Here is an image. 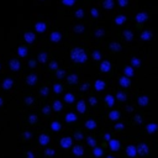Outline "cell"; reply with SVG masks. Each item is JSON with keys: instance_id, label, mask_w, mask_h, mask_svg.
I'll return each instance as SVG.
<instances>
[{"instance_id": "cell-17", "label": "cell", "mask_w": 158, "mask_h": 158, "mask_svg": "<svg viewBox=\"0 0 158 158\" xmlns=\"http://www.w3.org/2000/svg\"><path fill=\"white\" fill-rule=\"evenodd\" d=\"M104 88H105V83L104 81H101V80L95 81V89L96 90H102Z\"/></svg>"}, {"instance_id": "cell-30", "label": "cell", "mask_w": 158, "mask_h": 158, "mask_svg": "<svg viewBox=\"0 0 158 158\" xmlns=\"http://www.w3.org/2000/svg\"><path fill=\"white\" fill-rule=\"evenodd\" d=\"M86 142H88V144H89V146H91V147H95V144H96V141H95L93 137H88Z\"/></svg>"}, {"instance_id": "cell-24", "label": "cell", "mask_w": 158, "mask_h": 158, "mask_svg": "<svg viewBox=\"0 0 158 158\" xmlns=\"http://www.w3.org/2000/svg\"><path fill=\"white\" fill-rule=\"evenodd\" d=\"M53 109L56 110V111H60L62 110V102L60 101H54V104H53Z\"/></svg>"}, {"instance_id": "cell-31", "label": "cell", "mask_w": 158, "mask_h": 158, "mask_svg": "<svg viewBox=\"0 0 158 158\" xmlns=\"http://www.w3.org/2000/svg\"><path fill=\"white\" fill-rule=\"evenodd\" d=\"M116 98L118 99V100H121V101H123V100H126V95L123 94V93H117V95H116Z\"/></svg>"}, {"instance_id": "cell-51", "label": "cell", "mask_w": 158, "mask_h": 158, "mask_svg": "<svg viewBox=\"0 0 158 158\" xmlns=\"http://www.w3.org/2000/svg\"><path fill=\"white\" fill-rule=\"evenodd\" d=\"M136 121H137V122H141V118H139V116H136Z\"/></svg>"}, {"instance_id": "cell-32", "label": "cell", "mask_w": 158, "mask_h": 158, "mask_svg": "<svg viewBox=\"0 0 158 158\" xmlns=\"http://www.w3.org/2000/svg\"><path fill=\"white\" fill-rule=\"evenodd\" d=\"M38 59H40L42 63H44L46 59H47V54H46V53H41V54L38 56Z\"/></svg>"}, {"instance_id": "cell-5", "label": "cell", "mask_w": 158, "mask_h": 158, "mask_svg": "<svg viewBox=\"0 0 158 158\" xmlns=\"http://www.w3.org/2000/svg\"><path fill=\"white\" fill-rule=\"evenodd\" d=\"M109 144H110V148L112 151H118L120 149V142L117 139H110L109 141Z\"/></svg>"}, {"instance_id": "cell-19", "label": "cell", "mask_w": 158, "mask_h": 158, "mask_svg": "<svg viewBox=\"0 0 158 158\" xmlns=\"http://www.w3.org/2000/svg\"><path fill=\"white\" fill-rule=\"evenodd\" d=\"M101 70H102V72H107V70H110V63H109L107 60H105V62L101 63Z\"/></svg>"}, {"instance_id": "cell-49", "label": "cell", "mask_w": 158, "mask_h": 158, "mask_svg": "<svg viewBox=\"0 0 158 158\" xmlns=\"http://www.w3.org/2000/svg\"><path fill=\"white\" fill-rule=\"evenodd\" d=\"M28 64H30V67H32V68H33V67L36 65V62H35V60H31V62H30Z\"/></svg>"}, {"instance_id": "cell-3", "label": "cell", "mask_w": 158, "mask_h": 158, "mask_svg": "<svg viewBox=\"0 0 158 158\" xmlns=\"http://www.w3.org/2000/svg\"><path fill=\"white\" fill-rule=\"evenodd\" d=\"M137 152H138V154H141V156L147 154V153H148V147H147V144L141 143V144L137 147Z\"/></svg>"}, {"instance_id": "cell-7", "label": "cell", "mask_w": 158, "mask_h": 158, "mask_svg": "<svg viewBox=\"0 0 158 158\" xmlns=\"http://www.w3.org/2000/svg\"><path fill=\"white\" fill-rule=\"evenodd\" d=\"M77 110L79 111V112H85V110H86V106H85V102L83 101V100H80L78 104H77Z\"/></svg>"}, {"instance_id": "cell-37", "label": "cell", "mask_w": 158, "mask_h": 158, "mask_svg": "<svg viewBox=\"0 0 158 158\" xmlns=\"http://www.w3.org/2000/svg\"><path fill=\"white\" fill-rule=\"evenodd\" d=\"M74 137H75V139H81V138H83V133L75 132V133H74Z\"/></svg>"}, {"instance_id": "cell-8", "label": "cell", "mask_w": 158, "mask_h": 158, "mask_svg": "<svg viewBox=\"0 0 158 158\" xmlns=\"http://www.w3.org/2000/svg\"><path fill=\"white\" fill-rule=\"evenodd\" d=\"M73 153L75 154V156H83V153H84V148L81 147V146H75L74 148H73Z\"/></svg>"}, {"instance_id": "cell-6", "label": "cell", "mask_w": 158, "mask_h": 158, "mask_svg": "<svg viewBox=\"0 0 158 158\" xmlns=\"http://www.w3.org/2000/svg\"><path fill=\"white\" fill-rule=\"evenodd\" d=\"M10 68H11L12 70L20 69V62H19L17 59H11V60H10Z\"/></svg>"}, {"instance_id": "cell-15", "label": "cell", "mask_w": 158, "mask_h": 158, "mask_svg": "<svg viewBox=\"0 0 158 158\" xmlns=\"http://www.w3.org/2000/svg\"><path fill=\"white\" fill-rule=\"evenodd\" d=\"M157 123H149V125H147V132L148 133H152V132H156L157 131Z\"/></svg>"}, {"instance_id": "cell-47", "label": "cell", "mask_w": 158, "mask_h": 158, "mask_svg": "<svg viewBox=\"0 0 158 158\" xmlns=\"http://www.w3.org/2000/svg\"><path fill=\"white\" fill-rule=\"evenodd\" d=\"M27 158H35L33 153H32V152H27Z\"/></svg>"}, {"instance_id": "cell-12", "label": "cell", "mask_w": 158, "mask_h": 158, "mask_svg": "<svg viewBox=\"0 0 158 158\" xmlns=\"http://www.w3.org/2000/svg\"><path fill=\"white\" fill-rule=\"evenodd\" d=\"M27 84H30V85H33L36 81H37V77L35 75V74H31V75H28L27 77Z\"/></svg>"}, {"instance_id": "cell-42", "label": "cell", "mask_w": 158, "mask_h": 158, "mask_svg": "<svg viewBox=\"0 0 158 158\" xmlns=\"http://www.w3.org/2000/svg\"><path fill=\"white\" fill-rule=\"evenodd\" d=\"M23 137H25L26 139H28V138H31V137H32V135H31L30 132H25V133H23Z\"/></svg>"}, {"instance_id": "cell-14", "label": "cell", "mask_w": 158, "mask_h": 158, "mask_svg": "<svg viewBox=\"0 0 158 158\" xmlns=\"http://www.w3.org/2000/svg\"><path fill=\"white\" fill-rule=\"evenodd\" d=\"M75 120H77V116H75L74 114L69 112V114L65 115V121H67V122H74Z\"/></svg>"}, {"instance_id": "cell-44", "label": "cell", "mask_w": 158, "mask_h": 158, "mask_svg": "<svg viewBox=\"0 0 158 158\" xmlns=\"http://www.w3.org/2000/svg\"><path fill=\"white\" fill-rule=\"evenodd\" d=\"M49 67H51L52 69H57V63H56V62H52V63L49 64Z\"/></svg>"}, {"instance_id": "cell-34", "label": "cell", "mask_w": 158, "mask_h": 158, "mask_svg": "<svg viewBox=\"0 0 158 158\" xmlns=\"http://www.w3.org/2000/svg\"><path fill=\"white\" fill-rule=\"evenodd\" d=\"M28 121H30L31 123H35V122L37 121V116H36V115H31V116L28 117Z\"/></svg>"}, {"instance_id": "cell-4", "label": "cell", "mask_w": 158, "mask_h": 158, "mask_svg": "<svg viewBox=\"0 0 158 158\" xmlns=\"http://www.w3.org/2000/svg\"><path fill=\"white\" fill-rule=\"evenodd\" d=\"M60 146H62L63 148H69V147L72 146V139H70L69 137L62 138V139H60Z\"/></svg>"}, {"instance_id": "cell-27", "label": "cell", "mask_w": 158, "mask_h": 158, "mask_svg": "<svg viewBox=\"0 0 158 158\" xmlns=\"http://www.w3.org/2000/svg\"><path fill=\"white\" fill-rule=\"evenodd\" d=\"M120 84H121L122 86H128V85H130V80H128L127 78H121V79H120Z\"/></svg>"}, {"instance_id": "cell-46", "label": "cell", "mask_w": 158, "mask_h": 158, "mask_svg": "<svg viewBox=\"0 0 158 158\" xmlns=\"http://www.w3.org/2000/svg\"><path fill=\"white\" fill-rule=\"evenodd\" d=\"M88 88H89V84H83V85H81V90H83V91H85Z\"/></svg>"}, {"instance_id": "cell-39", "label": "cell", "mask_w": 158, "mask_h": 158, "mask_svg": "<svg viewBox=\"0 0 158 158\" xmlns=\"http://www.w3.org/2000/svg\"><path fill=\"white\" fill-rule=\"evenodd\" d=\"M25 102H26V104H32V102H33V98H31V96H30V98H26Z\"/></svg>"}, {"instance_id": "cell-25", "label": "cell", "mask_w": 158, "mask_h": 158, "mask_svg": "<svg viewBox=\"0 0 158 158\" xmlns=\"http://www.w3.org/2000/svg\"><path fill=\"white\" fill-rule=\"evenodd\" d=\"M94 156L95 157H101L102 156V149L99 147H94Z\"/></svg>"}, {"instance_id": "cell-22", "label": "cell", "mask_w": 158, "mask_h": 158, "mask_svg": "<svg viewBox=\"0 0 158 158\" xmlns=\"http://www.w3.org/2000/svg\"><path fill=\"white\" fill-rule=\"evenodd\" d=\"M105 101H106V104H107L109 106H112V105H114V96H111V95H106Z\"/></svg>"}, {"instance_id": "cell-52", "label": "cell", "mask_w": 158, "mask_h": 158, "mask_svg": "<svg viewBox=\"0 0 158 158\" xmlns=\"http://www.w3.org/2000/svg\"><path fill=\"white\" fill-rule=\"evenodd\" d=\"M1 105H2V99L0 98V106H1Z\"/></svg>"}, {"instance_id": "cell-40", "label": "cell", "mask_w": 158, "mask_h": 158, "mask_svg": "<svg viewBox=\"0 0 158 158\" xmlns=\"http://www.w3.org/2000/svg\"><path fill=\"white\" fill-rule=\"evenodd\" d=\"M89 104H90V105H95V104H96V99H95V98H90V99H89Z\"/></svg>"}, {"instance_id": "cell-16", "label": "cell", "mask_w": 158, "mask_h": 158, "mask_svg": "<svg viewBox=\"0 0 158 158\" xmlns=\"http://www.w3.org/2000/svg\"><path fill=\"white\" fill-rule=\"evenodd\" d=\"M60 37H62V36H60L59 32H53V33L51 35V40H52L53 42H58V41L60 40Z\"/></svg>"}, {"instance_id": "cell-50", "label": "cell", "mask_w": 158, "mask_h": 158, "mask_svg": "<svg viewBox=\"0 0 158 158\" xmlns=\"http://www.w3.org/2000/svg\"><path fill=\"white\" fill-rule=\"evenodd\" d=\"M104 137H105V139H106V141H110V133H106Z\"/></svg>"}, {"instance_id": "cell-13", "label": "cell", "mask_w": 158, "mask_h": 158, "mask_svg": "<svg viewBox=\"0 0 158 158\" xmlns=\"http://www.w3.org/2000/svg\"><path fill=\"white\" fill-rule=\"evenodd\" d=\"M109 117L112 120V121H116V120H118V117H120V112L118 111H111L110 114H109Z\"/></svg>"}, {"instance_id": "cell-48", "label": "cell", "mask_w": 158, "mask_h": 158, "mask_svg": "<svg viewBox=\"0 0 158 158\" xmlns=\"http://www.w3.org/2000/svg\"><path fill=\"white\" fill-rule=\"evenodd\" d=\"M126 74H128V75H131V74H132L131 68H126Z\"/></svg>"}, {"instance_id": "cell-11", "label": "cell", "mask_w": 158, "mask_h": 158, "mask_svg": "<svg viewBox=\"0 0 158 158\" xmlns=\"http://www.w3.org/2000/svg\"><path fill=\"white\" fill-rule=\"evenodd\" d=\"M85 127L89 128V130H94V128L96 127V122H95L94 120H88V121L85 122Z\"/></svg>"}, {"instance_id": "cell-29", "label": "cell", "mask_w": 158, "mask_h": 158, "mask_svg": "<svg viewBox=\"0 0 158 158\" xmlns=\"http://www.w3.org/2000/svg\"><path fill=\"white\" fill-rule=\"evenodd\" d=\"M19 54H20L21 57H25V56L27 54V49H26L25 47H20V48H19Z\"/></svg>"}, {"instance_id": "cell-33", "label": "cell", "mask_w": 158, "mask_h": 158, "mask_svg": "<svg viewBox=\"0 0 158 158\" xmlns=\"http://www.w3.org/2000/svg\"><path fill=\"white\" fill-rule=\"evenodd\" d=\"M53 89H54V93H57V94H58V93H60V91H62V85H60V84H56V85L53 86Z\"/></svg>"}, {"instance_id": "cell-1", "label": "cell", "mask_w": 158, "mask_h": 158, "mask_svg": "<svg viewBox=\"0 0 158 158\" xmlns=\"http://www.w3.org/2000/svg\"><path fill=\"white\" fill-rule=\"evenodd\" d=\"M70 57L74 62L77 63H83L86 60V53L84 52V49L81 48H74L72 52H70Z\"/></svg>"}, {"instance_id": "cell-36", "label": "cell", "mask_w": 158, "mask_h": 158, "mask_svg": "<svg viewBox=\"0 0 158 158\" xmlns=\"http://www.w3.org/2000/svg\"><path fill=\"white\" fill-rule=\"evenodd\" d=\"M48 91H49V89H48V88H43V89H41V95L46 96V95L48 94Z\"/></svg>"}, {"instance_id": "cell-38", "label": "cell", "mask_w": 158, "mask_h": 158, "mask_svg": "<svg viewBox=\"0 0 158 158\" xmlns=\"http://www.w3.org/2000/svg\"><path fill=\"white\" fill-rule=\"evenodd\" d=\"M54 153H56V152H54L53 149H49V148L46 149V154H47V156H54Z\"/></svg>"}, {"instance_id": "cell-35", "label": "cell", "mask_w": 158, "mask_h": 158, "mask_svg": "<svg viewBox=\"0 0 158 158\" xmlns=\"http://www.w3.org/2000/svg\"><path fill=\"white\" fill-rule=\"evenodd\" d=\"M64 74H65V72H64L63 69H60V70H58V72H57V77H58L59 79H60V78H63V77H64Z\"/></svg>"}, {"instance_id": "cell-41", "label": "cell", "mask_w": 158, "mask_h": 158, "mask_svg": "<svg viewBox=\"0 0 158 158\" xmlns=\"http://www.w3.org/2000/svg\"><path fill=\"white\" fill-rule=\"evenodd\" d=\"M49 110H51V109H49V106H44L42 111H43V114H49Z\"/></svg>"}, {"instance_id": "cell-21", "label": "cell", "mask_w": 158, "mask_h": 158, "mask_svg": "<svg viewBox=\"0 0 158 158\" xmlns=\"http://www.w3.org/2000/svg\"><path fill=\"white\" fill-rule=\"evenodd\" d=\"M36 30L40 31V32H43L46 30V25L43 22H40V23H36Z\"/></svg>"}, {"instance_id": "cell-43", "label": "cell", "mask_w": 158, "mask_h": 158, "mask_svg": "<svg viewBox=\"0 0 158 158\" xmlns=\"http://www.w3.org/2000/svg\"><path fill=\"white\" fill-rule=\"evenodd\" d=\"M93 56H94V58H95V59H100V53H99V52H94V54H93Z\"/></svg>"}, {"instance_id": "cell-23", "label": "cell", "mask_w": 158, "mask_h": 158, "mask_svg": "<svg viewBox=\"0 0 158 158\" xmlns=\"http://www.w3.org/2000/svg\"><path fill=\"white\" fill-rule=\"evenodd\" d=\"M51 128H52L53 131H59V130H60V123H59V122H57V121H54V122H52Z\"/></svg>"}, {"instance_id": "cell-28", "label": "cell", "mask_w": 158, "mask_h": 158, "mask_svg": "<svg viewBox=\"0 0 158 158\" xmlns=\"http://www.w3.org/2000/svg\"><path fill=\"white\" fill-rule=\"evenodd\" d=\"M64 100H65L67 102H73V101H74V96H73V94H65Z\"/></svg>"}, {"instance_id": "cell-26", "label": "cell", "mask_w": 158, "mask_h": 158, "mask_svg": "<svg viewBox=\"0 0 158 158\" xmlns=\"http://www.w3.org/2000/svg\"><path fill=\"white\" fill-rule=\"evenodd\" d=\"M147 102H148V98L147 96H141L138 99V104L139 105H147Z\"/></svg>"}, {"instance_id": "cell-9", "label": "cell", "mask_w": 158, "mask_h": 158, "mask_svg": "<svg viewBox=\"0 0 158 158\" xmlns=\"http://www.w3.org/2000/svg\"><path fill=\"white\" fill-rule=\"evenodd\" d=\"M38 141H40V143H41L42 146H46V144L49 142V137H48L47 135H41L40 138H38Z\"/></svg>"}, {"instance_id": "cell-45", "label": "cell", "mask_w": 158, "mask_h": 158, "mask_svg": "<svg viewBox=\"0 0 158 158\" xmlns=\"http://www.w3.org/2000/svg\"><path fill=\"white\" fill-rule=\"evenodd\" d=\"M115 128H117V130H121V128H123V123H116Z\"/></svg>"}, {"instance_id": "cell-53", "label": "cell", "mask_w": 158, "mask_h": 158, "mask_svg": "<svg viewBox=\"0 0 158 158\" xmlns=\"http://www.w3.org/2000/svg\"><path fill=\"white\" fill-rule=\"evenodd\" d=\"M107 158H114V157H112V156H109V157H107Z\"/></svg>"}, {"instance_id": "cell-18", "label": "cell", "mask_w": 158, "mask_h": 158, "mask_svg": "<svg viewBox=\"0 0 158 158\" xmlns=\"http://www.w3.org/2000/svg\"><path fill=\"white\" fill-rule=\"evenodd\" d=\"M25 40H26L27 42H33V40H35V35L31 33V32H27V33H25Z\"/></svg>"}, {"instance_id": "cell-2", "label": "cell", "mask_w": 158, "mask_h": 158, "mask_svg": "<svg viewBox=\"0 0 158 158\" xmlns=\"http://www.w3.org/2000/svg\"><path fill=\"white\" fill-rule=\"evenodd\" d=\"M126 153H127V156L128 157H135L138 152H137V147H135V146H128L127 148H126Z\"/></svg>"}, {"instance_id": "cell-10", "label": "cell", "mask_w": 158, "mask_h": 158, "mask_svg": "<svg viewBox=\"0 0 158 158\" xmlns=\"http://www.w3.org/2000/svg\"><path fill=\"white\" fill-rule=\"evenodd\" d=\"M12 83H14V81H12V79L7 78V79H5V80H4V83H2V88L7 90V89H10V88L12 86Z\"/></svg>"}, {"instance_id": "cell-20", "label": "cell", "mask_w": 158, "mask_h": 158, "mask_svg": "<svg viewBox=\"0 0 158 158\" xmlns=\"http://www.w3.org/2000/svg\"><path fill=\"white\" fill-rule=\"evenodd\" d=\"M77 81H78V77H77L75 74H72V75L68 77V83H70V84H75Z\"/></svg>"}]
</instances>
